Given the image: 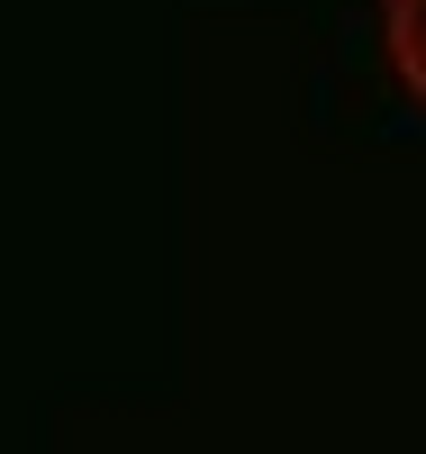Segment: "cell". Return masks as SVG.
Returning a JSON list of instances; mask_svg holds the SVG:
<instances>
[{"label":"cell","instance_id":"6da1fadb","mask_svg":"<svg viewBox=\"0 0 426 454\" xmlns=\"http://www.w3.org/2000/svg\"><path fill=\"white\" fill-rule=\"evenodd\" d=\"M381 36H391L399 82L426 100V0H381Z\"/></svg>","mask_w":426,"mask_h":454}]
</instances>
